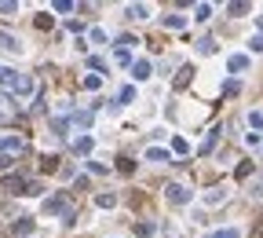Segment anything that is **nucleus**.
I'll return each instance as SVG.
<instances>
[{
	"label": "nucleus",
	"instance_id": "f257e3e1",
	"mask_svg": "<svg viewBox=\"0 0 263 238\" xmlns=\"http://www.w3.org/2000/svg\"><path fill=\"white\" fill-rule=\"evenodd\" d=\"M0 84H4L7 92H15V95H30L33 92V81L30 77H22V73H15V70H0Z\"/></svg>",
	"mask_w": 263,
	"mask_h": 238
},
{
	"label": "nucleus",
	"instance_id": "f03ea898",
	"mask_svg": "<svg viewBox=\"0 0 263 238\" xmlns=\"http://www.w3.org/2000/svg\"><path fill=\"white\" fill-rule=\"evenodd\" d=\"M44 216H73V205H70V198L66 194H55L44 202Z\"/></svg>",
	"mask_w": 263,
	"mask_h": 238
},
{
	"label": "nucleus",
	"instance_id": "7ed1b4c3",
	"mask_svg": "<svg viewBox=\"0 0 263 238\" xmlns=\"http://www.w3.org/2000/svg\"><path fill=\"white\" fill-rule=\"evenodd\" d=\"M165 194H168V202H175V205H186V202L194 198L183 183H168V187H165Z\"/></svg>",
	"mask_w": 263,
	"mask_h": 238
},
{
	"label": "nucleus",
	"instance_id": "20e7f679",
	"mask_svg": "<svg viewBox=\"0 0 263 238\" xmlns=\"http://www.w3.org/2000/svg\"><path fill=\"white\" fill-rule=\"evenodd\" d=\"M26 187H30V183H26L22 176H15V173L0 179V190H7V194H26Z\"/></svg>",
	"mask_w": 263,
	"mask_h": 238
},
{
	"label": "nucleus",
	"instance_id": "39448f33",
	"mask_svg": "<svg viewBox=\"0 0 263 238\" xmlns=\"http://www.w3.org/2000/svg\"><path fill=\"white\" fill-rule=\"evenodd\" d=\"M0 48H4V52H11V55H18V52H22V41H18L15 33L0 30Z\"/></svg>",
	"mask_w": 263,
	"mask_h": 238
},
{
	"label": "nucleus",
	"instance_id": "423d86ee",
	"mask_svg": "<svg viewBox=\"0 0 263 238\" xmlns=\"http://www.w3.org/2000/svg\"><path fill=\"white\" fill-rule=\"evenodd\" d=\"M18 150H22L18 136H0V154H18Z\"/></svg>",
	"mask_w": 263,
	"mask_h": 238
},
{
	"label": "nucleus",
	"instance_id": "0eeeda50",
	"mask_svg": "<svg viewBox=\"0 0 263 238\" xmlns=\"http://www.w3.org/2000/svg\"><path fill=\"white\" fill-rule=\"evenodd\" d=\"M190 77H194V66H179V73H175V92H183L186 88V84H190Z\"/></svg>",
	"mask_w": 263,
	"mask_h": 238
},
{
	"label": "nucleus",
	"instance_id": "6e6552de",
	"mask_svg": "<svg viewBox=\"0 0 263 238\" xmlns=\"http://www.w3.org/2000/svg\"><path fill=\"white\" fill-rule=\"evenodd\" d=\"M132 77H135V81H146V77H150V59H135V62H132Z\"/></svg>",
	"mask_w": 263,
	"mask_h": 238
},
{
	"label": "nucleus",
	"instance_id": "1a4fd4ad",
	"mask_svg": "<svg viewBox=\"0 0 263 238\" xmlns=\"http://www.w3.org/2000/svg\"><path fill=\"white\" fill-rule=\"evenodd\" d=\"M227 70H230V73L249 70V55H230V59H227Z\"/></svg>",
	"mask_w": 263,
	"mask_h": 238
},
{
	"label": "nucleus",
	"instance_id": "9d476101",
	"mask_svg": "<svg viewBox=\"0 0 263 238\" xmlns=\"http://www.w3.org/2000/svg\"><path fill=\"white\" fill-rule=\"evenodd\" d=\"M146 161H157V165L165 161V165H168V161H172V154H168L165 147H150V150H146Z\"/></svg>",
	"mask_w": 263,
	"mask_h": 238
},
{
	"label": "nucleus",
	"instance_id": "9b49d317",
	"mask_svg": "<svg viewBox=\"0 0 263 238\" xmlns=\"http://www.w3.org/2000/svg\"><path fill=\"white\" fill-rule=\"evenodd\" d=\"M223 198H227V190H223V187H209V190H205V205H219Z\"/></svg>",
	"mask_w": 263,
	"mask_h": 238
},
{
	"label": "nucleus",
	"instance_id": "f8f14e48",
	"mask_svg": "<svg viewBox=\"0 0 263 238\" xmlns=\"http://www.w3.org/2000/svg\"><path fill=\"white\" fill-rule=\"evenodd\" d=\"M216 139H219V128H212L209 136L201 139V150H197V154H212V147H216Z\"/></svg>",
	"mask_w": 263,
	"mask_h": 238
},
{
	"label": "nucleus",
	"instance_id": "ddd939ff",
	"mask_svg": "<svg viewBox=\"0 0 263 238\" xmlns=\"http://www.w3.org/2000/svg\"><path fill=\"white\" fill-rule=\"evenodd\" d=\"M227 11H230L234 18H241V15L252 11V4H245V0H234V4H227Z\"/></svg>",
	"mask_w": 263,
	"mask_h": 238
},
{
	"label": "nucleus",
	"instance_id": "4468645a",
	"mask_svg": "<svg viewBox=\"0 0 263 238\" xmlns=\"http://www.w3.org/2000/svg\"><path fill=\"white\" fill-rule=\"evenodd\" d=\"M95 205H99V209H114V205H117V194H114V190H106V194H95Z\"/></svg>",
	"mask_w": 263,
	"mask_h": 238
},
{
	"label": "nucleus",
	"instance_id": "2eb2a0df",
	"mask_svg": "<svg viewBox=\"0 0 263 238\" xmlns=\"http://www.w3.org/2000/svg\"><path fill=\"white\" fill-rule=\"evenodd\" d=\"M125 15H128V18H146V15H150V7H146V4H128V7H125Z\"/></svg>",
	"mask_w": 263,
	"mask_h": 238
},
{
	"label": "nucleus",
	"instance_id": "dca6fc26",
	"mask_svg": "<svg viewBox=\"0 0 263 238\" xmlns=\"http://www.w3.org/2000/svg\"><path fill=\"white\" fill-rule=\"evenodd\" d=\"M15 235H33V220L30 216H18L15 220Z\"/></svg>",
	"mask_w": 263,
	"mask_h": 238
},
{
	"label": "nucleus",
	"instance_id": "f3484780",
	"mask_svg": "<svg viewBox=\"0 0 263 238\" xmlns=\"http://www.w3.org/2000/svg\"><path fill=\"white\" fill-rule=\"evenodd\" d=\"M41 169H44V173H59V158H55V154H44V158H41Z\"/></svg>",
	"mask_w": 263,
	"mask_h": 238
},
{
	"label": "nucleus",
	"instance_id": "a211bd4d",
	"mask_svg": "<svg viewBox=\"0 0 263 238\" xmlns=\"http://www.w3.org/2000/svg\"><path fill=\"white\" fill-rule=\"evenodd\" d=\"M165 26H168V30H183L186 18H183V15H165Z\"/></svg>",
	"mask_w": 263,
	"mask_h": 238
},
{
	"label": "nucleus",
	"instance_id": "6ab92c4d",
	"mask_svg": "<svg viewBox=\"0 0 263 238\" xmlns=\"http://www.w3.org/2000/svg\"><path fill=\"white\" fill-rule=\"evenodd\" d=\"M73 125H77V128H88V125H91V110H81V114H73Z\"/></svg>",
	"mask_w": 263,
	"mask_h": 238
},
{
	"label": "nucleus",
	"instance_id": "aec40b11",
	"mask_svg": "<svg viewBox=\"0 0 263 238\" xmlns=\"http://www.w3.org/2000/svg\"><path fill=\"white\" fill-rule=\"evenodd\" d=\"M197 52H201V55H212V52H216V41H212V37H201V41H197Z\"/></svg>",
	"mask_w": 263,
	"mask_h": 238
},
{
	"label": "nucleus",
	"instance_id": "412c9836",
	"mask_svg": "<svg viewBox=\"0 0 263 238\" xmlns=\"http://www.w3.org/2000/svg\"><path fill=\"white\" fill-rule=\"evenodd\" d=\"M73 7H77V4H73V0H55V4H51V11L66 15V11H73Z\"/></svg>",
	"mask_w": 263,
	"mask_h": 238
},
{
	"label": "nucleus",
	"instance_id": "4be33fe9",
	"mask_svg": "<svg viewBox=\"0 0 263 238\" xmlns=\"http://www.w3.org/2000/svg\"><path fill=\"white\" fill-rule=\"evenodd\" d=\"M194 18H197V22H205V18H212V7H209V4H197V7H194Z\"/></svg>",
	"mask_w": 263,
	"mask_h": 238
},
{
	"label": "nucleus",
	"instance_id": "5701e85b",
	"mask_svg": "<svg viewBox=\"0 0 263 238\" xmlns=\"http://www.w3.org/2000/svg\"><path fill=\"white\" fill-rule=\"evenodd\" d=\"M73 147H77V154H91V136H81Z\"/></svg>",
	"mask_w": 263,
	"mask_h": 238
},
{
	"label": "nucleus",
	"instance_id": "b1692460",
	"mask_svg": "<svg viewBox=\"0 0 263 238\" xmlns=\"http://www.w3.org/2000/svg\"><path fill=\"white\" fill-rule=\"evenodd\" d=\"M99 84H102V77H99V73H88V77H84V88H88V92H95Z\"/></svg>",
	"mask_w": 263,
	"mask_h": 238
},
{
	"label": "nucleus",
	"instance_id": "393cba45",
	"mask_svg": "<svg viewBox=\"0 0 263 238\" xmlns=\"http://www.w3.org/2000/svg\"><path fill=\"white\" fill-rule=\"evenodd\" d=\"M132 99H135V88H132V84H128V88H121V95H117L121 107H125V103H132Z\"/></svg>",
	"mask_w": 263,
	"mask_h": 238
},
{
	"label": "nucleus",
	"instance_id": "a878e982",
	"mask_svg": "<svg viewBox=\"0 0 263 238\" xmlns=\"http://www.w3.org/2000/svg\"><path fill=\"white\" fill-rule=\"evenodd\" d=\"M249 128H252V132H260V128H263V114H256V110L249 114Z\"/></svg>",
	"mask_w": 263,
	"mask_h": 238
},
{
	"label": "nucleus",
	"instance_id": "bb28decb",
	"mask_svg": "<svg viewBox=\"0 0 263 238\" xmlns=\"http://www.w3.org/2000/svg\"><path fill=\"white\" fill-rule=\"evenodd\" d=\"M51 26H55L51 15H37V30H51Z\"/></svg>",
	"mask_w": 263,
	"mask_h": 238
},
{
	"label": "nucleus",
	"instance_id": "cd10ccee",
	"mask_svg": "<svg viewBox=\"0 0 263 238\" xmlns=\"http://www.w3.org/2000/svg\"><path fill=\"white\" fill-rule=\"evenodd\" d=\"M15 11H18L15 0H0V15H15Z\"/></svg>",
	"mask_w": 263,
	"mask_h": 238
},
{
	"label": "nucleus",
	"instance_id": "c85d7f7f",
	"mask_svg": "<svg viewBox=\"0 0 263 238\" xmlns=\"http://www.w3.org/2000/svg\"><path fill=\"white\" fill-rule=\"evenodd\" d=\"M249 173H252V161H241V165H238V169H234V176H238V179H245Z\"/></svg>",
	"mask_w": 263,
	"mask_h": 238
},
{
	"label": "nucleus",
	"instance_id": "c756f323",
	"mask_svg": "<svg viewBox=\"0 0 263 238\" xmlns=\"http://www.w3.org/2000/svg\"><path fill=\"white\" fill-rule=\"evenodd\" d=\"M172 150H175V154H186L190 147H186V139H183V136H175V139H172Z\"/></svg>",
	"mask_w": 263,
	"mask_h": 238
},
{
	"label": "nucleus",
	"instance_id": "7c9ffc66",
	"mask_svg": "<svg viewBox=\"0 0 263 238\" xmlns=\"http://www.w3.org/2000/svg\"><path fill=\"white\" fill-rule=\"evenodd\" d=\"M51 132H55V136H66V121L62 118H51Z\"/></svg>",
	"mask_w": 263,
	"mask_h": 238
},
{
	"label": "nucleus",
	"instance_id": "2f4dec72",
	"mask_svg": "<svg viewBox=\"0 0 263 238\" xmlns=\"http://www.w3.org/2000/svg\"><path fill=\"white\" fill-rule=\"evenodd\" d=\"M212 238H241V231H238V227H227V231H216Z\"/></svg>",
	"mask_w": 263,
	"mask_h": 238
},
{
	"label": "nucleus",
	"instance_id": "473e14b6",
	"mask_svg": "<svg viewBox=\"0 0 263 238\" xmlns=\"http://www.w3.org/2000/svg\"><path fill=\"white\" fill-rule=\"evenodd\" d=\"M238 92H241L238 81H227V84H223V95H238Z\"/></svg>",
	"mask_w": 263,
	"mask_h": 238
},
{
	"label": "nucleus",
	"instance_id": "72a5a7b5",
	"mask_svg": "<svg viewBox=\"0 0 263 238\" xmlns=\"http://www.w3.org/2000/svg\"><path fill=\"white\" fill-rule=\"evenodd\" d=\"M135 235H139V238H150V235H154V224H139Z\"/></svg>",
	"mask_w": 263,
	"mask_h": 238
},
{
	"label": "nucleus",
	"instance_id": "f704fd0d",
	"mask_svg": "<svg viewBox=\"0 0 263 238\" xmlns=\"http://www.w3.org/2000/svg\"><path fill=\"white\" fill-rule=\"evenodd\" d=\"M88 37H91V41H95V44H102V41H106V30H99V26H95V30H91Z\"/></svg>",
	"mask_w": 263,
	"mask_h": 238
},
{
	"label": "nucleus",
	"instance_id": "c9c22d12",
	"mask_svg": "<svg viewBox=\"0 0 263 238\" xmlns=\"http://www.w3.org/2000/svg\"><path fill=\"white\" fill-rule=\"evenodd\" d=\"M117 62H121V66H132V55L125 52V48H117Z\"/></svg>",
	"mask_w": 263,
	"mask_h": 238
},
{
	"label": "nucleus",
	"instance_id": "e433bc0d",
	"mask_svg": "<svg viewBox=\"0 0 263 238\" xmlns=\"http://www.w3.org/2000/svg\"><path fill=\"white\" fill-rule=\"evenodd\" d=\"M249 48H252V52H263V33H256V37H252V41H249Z\"/></svg>",
	"mask_w": 263,
	"mask_h": 238
},
{
	"label": "nucleus",
	"instance_id": "4c0bfd02",
	"mask_svg": "<svg viewBox=\"0 0 263 238\" xmlns=\"http://www.w3.org/2000/svg\"><path fill=\"white\" fill-rule=\"evenodd\" d=\"M11 165V154H0V169H7Z\"/></svg>",
	"mask_w": 263,
	"mask_h": 238
},
{
	"label": "nucleus",
	"instance_id": "58836bf2",
	"mask_svg": "<svg viewBox=\"0 0 263 238\" xmlns=\"http://www.w3.org/2000/svg\"><path fill=\"white\" fill-rule=\"evenodd\" d=\"M0 103H4V95H0Z\"/></svg>",
	"mask_w": 263,
	"mask_h": 238
},
{
	"label": "nucleus",
	"instance_id": "ea45409f",
	"mask_svg": "<svg viewBox=\"0 0 263 238\" xmlns=\"http://www.w3.org/2000/svg\"><path fill=\"white\" fill-rule=\"evenodd\" d=\"M260 26H263V18H260Z\"/></svg>",
	"mask_w": 263,
	"mask_h": 238
}]
</instances>
